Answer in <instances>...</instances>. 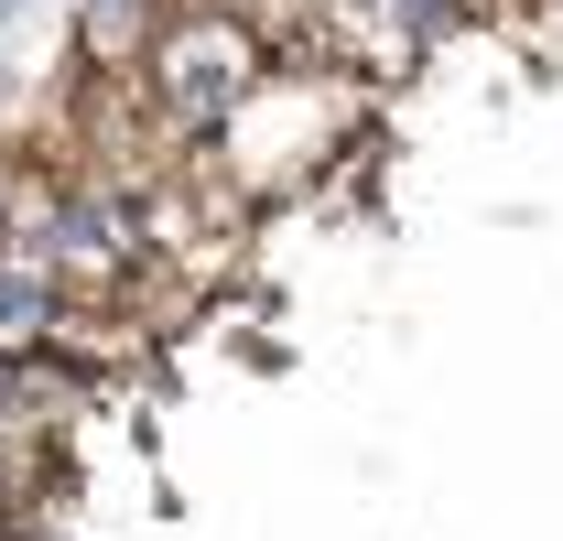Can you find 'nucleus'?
Listing matches in <instances>:
<instances>
[{
    "instance_id": "1",
    "label": "nucleus",
    "mask_w": 563,
    "mask_h": 541,
    "mask_svg": "<svg viewBox=\"0 0 563 541\" xmlns=\"http://www.w3.org/2000/svg\"><path fill=\"white\" fill-rule=\"evenodd\" d=\"M261 76H272V33L261 22H239V11H174V33L141 66V98H152L163 131H228Z\"/></svg>"
},
{
    "instance_id": "3",
    "label": "nucleus",
    "mask_w": 563,
    "mask_h": 541,
    "mask_svg": "<svg viewBox=\"0 0 563 541\" xmlns=\"http://www.w3.org/2000/svg\"><path fill=\"white\" fill-rule=\"evenodd\" d=\"M76 303H66V281L44 261H22V250H0V357L11 346H33V336H55Z\"/></svg>"
},
{
    "instance_id": "2",
    "label": "nucleus",
    "mask_w": 563,
    "mask_h": 541,
    "mask_svg": "<svg viewBox=\"0 0 563 541\" xmlns=\"http://www.w3.org/2000/svg\"><path fill=\"white\" fill-rule=\"evenodd\" d=\"M163 33H174V0H76V22H66L76 76H98V87H131Z\"/></svg>"
}]
</instances>
